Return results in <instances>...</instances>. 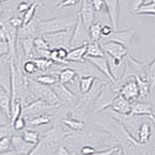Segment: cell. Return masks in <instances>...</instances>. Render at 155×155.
<instances>
[{
  "mask_svg": "<svg viewBox=\"0 0 155 155\" xmlns=\"http://www.w3.org/2000/svg\"><path fill=\"white\" fill-rule=\"evenodd\" d=\"M27 86L36 99H39L45 102L50 106L56 107L60 105L61 101L58 99L52 87L43 85L36 81L34 78H27Z\"/></svg>",
  "mask_w": 155,
  "mask_h": 155,
  "instance_id": "5",
  "label": "cell"
},
{
  "mask_svg": "<svg viewBox=\"0 0 155 155\" xmlns=\"http://www.w3.org/2000/svg\"><path fill=\"white\" fill-rule=\"evenodd\" d=\"M80 2H81V0H64L61 3H60L57 6L56 9H61L67 7H71V6H74Z\"/></svg>",
  "mask_w": 155,
  "mask_h": 155,
  "instance_id": "47",
  "label": "cell"
},
{
  "mask_svg": "<svg viewBox=\"0 0 155 155\" xmlns=\"http://www.w3.org/2000/svg\"><path fill=\"white\" fill-rule=\"evenodd\" d=\"M119 93L121 94L126 99L134 102L139 99V89L135 78L130 77L120 83Z\"/></svg>",
  "mask_w": 155,
  "mask_h": 155,
  "instance_id": "11",
  "label": "cell"
},
{
  "mask_svg": "<svg viewBox=\"0 0 155 155\" xmlns=\"http://www.w3.org/2000/svg\"><path fill=\"white\" fill-rule=\"evenodd\" d=\"M95 9L92 2L89 0H81V5L80 11L78 15L82 20V23L87 29L95 23Z\"/></svg>",
  "mask_w": 155,
  "mask_h": 155,
  "instance_id": "16",
  "label": "cell"
},
{
  "mask_svg": "<svg viewBox=\"0 0 155 155\" xmlns=\"http://www.w3.org/2000/svg\"><path fill=\"white\" fill-rule=\"evenodd\" d=\"M124 60V72L120 83L123 82L129 78L134 77L136 74L146 75L145 68L147 63L137 60L129 54L125 57Z\"/></svg>",
  "mask_w": 155,
  "mask_h": 155,
  "instance_id": "7",
  "label": "cell"
},
{
  "mask_svg": "<svg viewBox=\"0 0 155 155\" xmlns=\"http://www.w3.org/2000/svg\"><path fill=\"white\" fill-rule=\"evenodd\" d=\"M71 153V152L70 150H68L67 147L65 146H64V145L61 144L58 147V150L56 152V154L58 155H68V154H70Z\"/></svg>",
  "mask_w": 155,
  "mask_h": 155,
  "instance_id": "54",
  "label": "cell"
},
{
  "mask_svg": "<svg viewBox=\"0 0 155 155\" xmlns=\"http://www.w3.org/2000/svg\"><path fill=\"white\" fill-rule=\"evenodd\" d=\"M72 30H63L42 35L48 41L51 48H64L70 50Z\"/></svg>",
  "mask_w": 155,
  "mask_h": 155,
  "instance_id": "8",
  "label": "cell"
},
{
  "mask_svg": "<svg viewBox=\"0 0 155 155\" xmlns=\"http://www.w3.org/2000/svg\"><path fill=\"white\" fill-rule=\"evenodd\" d=\"M12 130L13 129H12L9 126L0 125V139L6 136L12 135Z\"/></svg>",
  "mask_w": 155,
  "mask_h": 155,
  "instance_id": "51",
  "label": "cell"
},
{
  "mask_svg": "<svg viewBox=\"0 0 155 155\" xmlns=\"http://www.w3.org/2000/svg\"><path fill=\"white\" fill-rule=\"evenodd\" d=\"M34 79L38 81V82L43 84V85L53 86L54 85L58 82V75H56L53 73L52 74H41V75L37 76Z\"/></svg>",
  "mask_w": 155,
  "mask_h": 155,
  "instance_id": "34",
  "label": "cell"
},
{
  "mask_svg": "<svg viewBox=\"0 0 155 155\" xmlns=\"http://www.w3.org/2000/svg\"><path fill=\"white\" fill-rule=\"evenodd\" d=\"M95 151H96V149L95 148V147L91 146V145L85 144L80 148V153L85 155L94 154Z\"/></svg>",
  "mask_w": 155,
  "mask_h": 155,
  "instance_id": "48",
  "label": "cell"
},
{
  "mask_svg": "<svg viewBox=\"0 0 155 155\" xmlns=\"http://www.w3.org/2000/svg\"><path fill=\"white\" fill-rule=\"evenodd\" d=\"M88 44L79 47L71 48L68 51L66 61L70 62H81L85 61V56L87 54Z\"/></svg>",
  "mask_w": 155,
  "mask_h": 155,
  "instance_id": "24",
  "label": "cell"
},
{
  "mask_svg": "<svg viewBox=\"0 0 155 155\" xmlns=\"http://www.w3.org/2000/svg\"><path fill=\"white\" fill-rule=\"evenodd\" d=\"M69 134V131H66L60 126L54 127L44 134L30 154H56L61 142Z\"/></svg>",
  "mask_w": 155,
  "mask_h": 155,
  "instance_id": "2",
  "label": "cell"
},
{
  "mask_svg": "<svg viewBox=\"0 0 155 155\" xmlns=\"http://www.w3.org/2000/svg\"><path fill=\"white\" fill-rule=\"evenodd\" d=\"M3 12V9H2V6L1 5V2H0V13H2Z\"/></svg>",
  "mask_w": 155,
  "mask_h": 155,
  "instance_id": "59",
  "label": "cell"
},
{
  "mask_svg": "<svg viewBox=\"0 0 155 155\" xmlns=\"http://www.w3.org/2000/svg\"><path fill=\"white\" fill-rule=\"evenodd\" d=\"M51 118L52 117L51 115L41 113V114L28 118V120H27V124L31 127H40V126L47 125L51 122Z\"/></svg>",
  "mask_w": 155,
  "mask_h": 155,
  "instance_id": "30",
  "label": "cell"
},
{
  "mask_svg": "<svg viewBox=\"0 0 155 155\" xmlns=\"http://www.w3.org/2000/svg\"><path fill=\"white\" fill-rule=\"evenodd\" d=\"M145 2H146V0H131L130 10L136 12L143 4H145Z\"/></svg>",
  "mask_w": 155,
  "mask_h": 155,
  "instance_id": "50",
  "label": "cell"
},
{
  "mask_svg": "<svg viewBox=\"0 0 155 155\" xmlns=\"http://www.w3.org/2000/svg\"><path fill=\"white\" fill-rule=\"evenodd\" d=\"M136 34L135 30H113V32L109 36L106 37H102L100 41H116L124 44V46L129 48L130 46V43L133 37Z\"/></svg>",
  "mask_w": 155,
  "mask_h": 155,
  "instance_id": "14",
  "label": "cell"
},
{
  "mask_svg": "<svg viewBox=\"0 0 155 155\" xmlns=\"http://www.w3.org/2000/svg\"><path fill=\"white\" fill-rule=\"evenodd\" d=\"M66 66H69L74 68L78 73V75H92L99 79L108 81L106 78L87 59L81 62H70L67 61Z\"/></svg>",
  "mask_w": 155,
  "mask_h": 155,
  "instance_id": "10",
  "label": "cell"
},
{
  "mask_svg": "<svg viewBox=\"0 0 155 155\" xmlns=\"http://www.w3.org/2000/svg\"><path fill=\"white\" fill-rule=\"evenodd\" d=\"M62 124L67 127L69 130L74 132H81L82 130H85L87 127L85 122L73 118H69V117L63 119Z\"/></svg>",
  "mask_w": 155,
  "mask_h": 155,
  "instance_id": "29",
  "label": "cell"
},
{
  "mask_svg": "<svg viewBox=\"0 0 155 155\" xmlns=\"http://www.w3.org/2000/svg\"><path fill=\"white\" fill-rule=\"evenodd\" d=\"M92 5L95 12H99L102 10V8L105 7V1L104 0H91Z\"/></svg>",
  "mask_w": 155,
  "mask_h": 155,
  "instance_id": "52",
  "label": "cell"
},
{
  "mask_svg": "<svg viewBox=\"0 0 155 155\" xmlns=\"http://www.w3.org/2000/svg\"><path fill=\"white\" fill-rule=\"evenodd\" d=\"M105 8L109 15V21L114 30H118L120 15V0H104Z\"/></svg>",
  "mask_w": 155,
  "mask_h": 155,
  "instance_id": "19",
  "label": "cell"
},
{
  "mask_svg": "<svg viewBox=\"0 0 155 155\" xmlns=\"http://www.w3.org/2000/svg\"><path fill=\"white\" fill-rule=\"evenodd\" d=\"M85 59L89 61L106 78V79L109 81V82H110V84H112V85H116L117 84L116 81L113 78V74H112L109 62H108L106 55L102 57H97V58L87 57V58H85Z\"/></svg>",
  "mask_w": 155,
  "mask_h": 155,
  "instance_id": "13",
  "label": "cell"
},
{
  "mask_svg": "<svg viewBox=\"0 0 155 155\" xmlns=\"http://www.w3.org/2000/svg\"><path fill=\"white\" fill-rule=\"evenodd\" d=\"M148 117H150V118L153 119V120L155 121V113H153V115H150V116H149Z\"/></svg>",
  "mask_w": 155,
  "mask_h": 155,
  "instance_id": "58",
  "label": "cell"
},
{
  "mask_svg": "<svg viewBox=\"0 0 155 155\" xmlns=\"http://www.w3.org/2000/svg\"><path fill=\"white\" fill-rule=\"evenodd\" d=\"M148 119H149V120H150V122H151V123H152V125H153V129H154V130H155V121L153 120V119L150 118V117H148Z\"/></svg>",
  "mask_w": 155,
  "mask_h": 155,
  "instance_id": "57",
  "label": "cell"
},
{
  "mask_svg": "<svg viewBox=\"0 0 155 155\" xmlns=\"http://www.w3.org/2000/svg\"><path fill=\"white\" fill-rule=\"evenodd\" d=\"M5 1H8V0H0V2H5Z\"/></svg>",
  "mask_w": 155,
  "mask_h": 155,
  "instance_id": "61",
  "label": "cell"
},
{
  "mask_svg": "<svg viewBox=\"0 0 155 155\" xmlns=\"http://www.w3.org/2000/svg\"><path fill=\"white\" fill-rule=\"evenodd\" d=\"M8 23L12 26V27H15L16 29H19L22 27L23 25V18H20L19 16H12V17L9 18Z\"/></svg>",
  "mask_w": 155,
  "mask_h": 155,
  "instance_id": "46",
  "label": "cell"
},
{
  "mask_svg": "<svg viewBox=\"0 0 155 155\" xmlns=\"http://www.w3.org/2000/svg\"><path fill=\"white\" fill-rule=\"evenodd\" d=\"M145 72L150 83V92H152L155 88V58L150 64H147Z\"/></svg>",
  "mask_w": 155,
  "mask_h": 155,
  "instance_id": "33",
  "label": "cell"
},
{
  "mask_svg": "<svg viewBox=\"0 0 155 155\" xmlns=\"http://www.w3.org/2000/svg\"><path fill=\"white\" fill-rule=\"evenodd\" d=\"M114 30L113 27H112L111 24H102V29H101V33H102V37H106L109 36L112 34Z\"/></svg>",
  "mask_w": 155,
  "mask_h": 155,
  "instance_id": "49",
  "label": "cell"
},
{
  "mask_svg": "<svg viewBox=\"0 0 155 155\" xmlns=\"http://www.w3.org/2000/svg\"><path fill=\"white\" fill-rule=\"evenodd\" d=\"M30 4H29L28 2H20L17 7L18 12H20V13H24V12L27 10V9L30 7Z\"/></svg>",
  "mask_w": 155,
  "mask_h": 155,
  "instance_id": "55",
  "label": "cell"
},
{
  "mask_svg": "<svg viewBox=\"0 0 155 155\" xmlns=\"http://www.w3.org/2000/svg\"><path fill=\"white\" fill-rule=\"evenodd\" d=\"M0 87L11 93V68L10 64L0 60Z\"/></svg>",
  "mask_w": 155,
  "mask_h": 155,
  "instance_id": "23",
  "label": "cell"
},
{
  "mask_svg": "<svg viewBox=\"0 0 155 155\" xmlns=\"http://www.w3.org/2000/svg\"><path fill=\"white\" fill-rule=\"evenodd\" d=\"M132 102L126 99L121 94L119 93L113 100L110 109L115 113L121 116H128L131 111Z\"/></svg>",
  "mask_w": 155,
  "mask_h": 155,
  "instance_id": "18",
  "label": "cell"
},
{
  "mask_svg": "<svg viewBox=\"0 0 155 155\" xmlns=\"http://www.w3.org/2000/svg\"><path fill=\"white\" fill-rule=\"evenodd\" d=\"M23 71L27 74H36L39 71L37 64L34 61V59L26 61L23 65Z\"/></svg>",
  "mask_w": 155,
  "mask_h": 155,
  "instance_id": "41",
  "label": "cell"
},
{
  "mask_svg": "<svg viewBox=\"0 0 155 155\" xmlns=\"http://www.w3.org/2000/svg\"><path fill=\"white\" fill-rule=\"evenodd\" d=\"M77 19L74 17L53 18L37 21V28L40 35L51 34L63 30H72Z\"/></svg>",
  "mask_w": 155,
  "mask_h": 155,
  "instance_id": "4",
  "label": "cell"
},
{
  "mask_svg": "<svg viewBox=\"0 0 155 155\" xmlns=\"http://www.w3.org/2000/svg\"><path fill=\"white\" fill-rule=\"evenodd\" d=\"M34 48H35L37 51H45V50L51 49L49 44L48 43V41L44 39V37H43L42 35L35 37L34 40Z\"/></svg>",
  "mask_w": 155,
  "mask_h": 155,
  "instance_id": "40",
  "label": "cell"
},
{
  "mask_svg": "<svg viewBox=\"0 0 155 155\" xmlns=\"http://www.w3.org/2000/svg\"><path fill=\"white\" fill-rule=\"evenodd\" d=\"M102 23L100 22H95L93 24L89 27L88 32H89L90 40L91 41H95V42H99L102 39V33H101V29H102Z\"/></svg>",
  "mask_w": 155,
  "mask_h": 155,
  "instance_id": "32",
  "label": "cell"
},
{
  "mask_svg": "<svg viewBox=\"0 0 155 155\" xmlns=\"http://www.w3.org/2000/svg\"><path fill=\"white\" fill-rule=\"evenodd\" d=\"M34 38L33 37H26V38L21 39L22 48H23L25 57L27 58H30L33 54V50L34 48Z\"/></svg>",
  "mask_w": 155,
  "mask_h": 155,
  "instance_id": "35",
  "label": "cell"
},
{
  "mask_svg": "<svg viewBox=\"0 0 155 155\" xmlns=\"http://www.w3.org/2000/svg\"><path fill=\"white\" fill-rule=\"evenodd\" d=\"M64 0H41V2H44L45 5L48 6H54L56 8L60 3H61Z\"/></svg>",
  "mask_w": 155,
  "mask_h": 155,
  "instance_id": "53",
  "label": "cell"
},
{
  "mask_svg": "<svg viewBox=\"0 0 155 155\" xmlns=\"http://www.w3.org/2000/svg\"><path fill=\"white\" fill-rule=\"evenodd\" d=\"M90 41L91 40H90L88 29L85 27L80 16L78 15L77 21L72 30V35H71V48L88 44Z\"/></svg>",
  "mask_w": 155,
  "mask_h": 155,
  "instance_id": "9",
  "label": "cell"
},
{
  "mask_svg": "<svg viewBox=\"0 0 155 155\" xmlns=\"http://www.w3.org/2000/svg\"><path fill=\"white\" fill-rule=\"evenodd\" d=\"M123 153V149L121 147L114 146L111 148H105L102 150H96L94 154L97 155H111V154H121Z\"/></svg>",
  "mask_w": 155,
  "mask_h": 155,
  "instance_id": "43",
  "label": "cell"
},
{
  "mask_svg": "<svg viewBox=\"0 0 155 155\" xmlns=\"http://www.w3.org/2000/svg\"><path fill=\"white\" fill-rule=\"evenodd\" d=\"M136 13L138 15H150L155 16V1L143 4Z\"/></svg>",
  "mask_w": 155,
  "mask_h": 155,
  "instance_id": "39",
  "label": "cell"
},
{
  "mask_svg": "<svg viewBox=\"0 0 155 155\" xmlns=\"http://www.w3.org/2000/svg\"><path fill=\"white\" fill-rule=\"evenodd\" d=\"M58 81L64 85L73 84L78 76V73L72 68L67 66L58 71Z\"/></svg>",
  "mask_w": 155,
  "mask_h": 155,
  "instance_id": "25",
  "label": "cell"
},
{
  "mask_svg": "<svg viewBox=\"0 0 155 155\" xmlns=\"http://www.w3.org/2000/svg\"><path fill=\"white\" fill-rule=\"evenodd\" d=\"M0 109L4 113L8 120H11V95L9 92L0 87Z\"/></svg>",
  "mask_w": 155,
  "mask_h": 155,
  "instance_id": "27",
  "label": "cell"
},
{
  "mask_svg": "<svg viewBox=\"0 0 155 155\" xmlns=\"http://www.w3.org/2000/svg\"><path fill=\"white\" fill-rule=\"evenodd\" d=\"M52 88L54 91L57 96L58 97V99L61 102H65L71 106H76L78 101L77 96L66 86V85H64L58 81L52 86Z\"/></svg>",
  "mask_w": 155,
  "mask_h": 155,
  "instance_id": "15",
  "label": "cell"
},
{
  "mask_svg": "<svg viewBox=\"0 0 155 155\" xmlns=\"http://www.w3.org/2000/svg\"><path fill=\"white\" fill-rule=\"evenodd\" d=\"M153 1H155V0H146V2H145V3H149V2H153Z\"/></svg>",
  "mask_w": 155,
  "mask_h": 155,
  "instance_id": "60",
  "label": "cell"
},
{
  "mask_svg": "<svg viewBox=\"0 0 155 155\" xmlns=\"http://www.w3.org/2000/svg\"><path fill=\"white\" fill-rule=\"evenodd\" d=\"M96 78L92 75L79 76V90L82 95L88 93L93 87Z\"/></svg>",
  "mask_w": 155,
  "mask_h": 155,
  "instance_id": "28",
  "label": "cell"
},
{
  "mask_svg": "<svg viewBox=\"0 0 155 155\" xmlns=\"http://www.w3.org/2000/svg\"><path fill=\"white\" fill-rule=\"evenodd\" d=\"M9 47L7 41L0 38V58L9 54Z\"/></svg>",
  "mask_w": 155,
  "mask_h": 155,
  "instance_id": "45",
  "label": "cell"
},
{
  "mask_svg": "<svg viewBox=\"0 0 155 155\" xmlns=\"http://www.w3.org/2000/svg\"><path fill=\"white\" fill-rule=\"evenodd\" d=\"M153 114V107L149 102H142V101H135L132 102L130 113L128 115L130 116H149Z\"/></svg>",
  "mask_w": 155,
  "mask_h": 155,
  "instance_id": "21",
  "label": "cell"
},
{
  "mask_svg": "<svg viewBox=\"0 0 155 155\" xmlns=\"http://www.w3.org/2000/svg\"><path fill=\"white\" fill-rule=\"evenodd\" d=\"M139 89V99H146L147 97L150 93V83L148 81L147 75H139L136 74L134 76Z\"/></svg>",
  "mask_w": 155,
  "mask_h": 155,
  "instance_id": "26",
  "label": "cell"
},
{
  "mask_svg": "<svg viewBox=\"0 0 155 155\" xmlns=\"http://www.w3.org/2000/svg\"><path fill=\"white\" fill-rule=\"evenodd\" d=\"M27 120H25L24 116H23V115L19 116L18 118H16V120L12 123V129H13V130L15 131L23 130L25 129V127H27Z\"/></svg>",
  "mask_w": 155,
  "mask_h": 155,
  "instance_id": "44",
  "label": "cell"
},
{
  "mask_svg": "<svg viewBox=\"0 0 155 155\" xmlns=\"http://www.w3.org/2000/svg\"><path fill=\"white\" fill-rule=\"evenodd\" d=\"M2 119H6V120H8L7 117L5 116V115L4 114L3 112H2V110H1V109H0V120H2Z\"/></svg>",
  "mask_w": 155,
  "mask_h": 155,
  "instance_id": "56",
  "label": "cell"
},
{
  "mask_svg": "<svg viewBox=\"0 0 155 155\" xmlns=\"http://www.w3.org/2000/svg\"><path fill=\"white\" fill-rule=\"evenodd\" d=\"M11 137L12 135H9L0 139V154H4L5 152L12 148Z\"/></svg>",
  "mask_w": 155,
  "mask_h": 155,
  "instance_id": "42",
  "label": "cell"
},
{
  "mask_svg": "<svg viewBox=\"0 0 155 155\" xmlns=\"http://www.w3.org/2000/svg\"><path fill=\"white\" fill-rule=\"evenodd\" d=\"M48 107H53L47 104L46 102H44L43 100H41L39 99H36L35 100L31 101L28 102L27 105L23 106V115L24 117H33L34 116L41 114L44 109Z\"/></svg>",
  "mask_w": 155,
  "mask_h": 155,
  "instance_id": "17",
  "label": "cell"
},
{
  "mask_svg": "<svg viewBox=\"0 0 155 155\" xmlns=\"http://www.w3.org/2000/svg\"><path fill=\"white\" fill-rule=\"evenodd\" d=\"M153 128L150 120V122L141 123L136 136V138L140 144L147 145L150 143V140L153 136Z\"/></svg>",
  "mask_w": 155,
  "mask_h": 155,
  "instance_id": "20",
  "label": "cell"
},
{
  "mask_svg": "<svg viewBox=\"0 0 155 155\" xmlns=\"http://www.w3.org/2000/svg\"><path fill=\"white\" fill-rule=\"evenodd\" d=\"M111 85L106 82L94 100L92 105V110L94 113H100L108 108H110L113 100L119 94V88H113Z\"/></svg>",
  "mask_w": 155,
  "mask_h": 155,
  "instance_id": "6",
  "label": "cell"
},
{
  "mask_svg": "<svg viewBox=\"0 0 155 155\" xmlns=\"http://www.w3.org/2000/svg\"><path fill=\"white\" fill-rule=\"evenodd\" d=\"M105 54L115 58H122L124 59L128 54V48L124 44L116 41H99Z\"/></svg>",
  "mask_w": 155,
  "mask_h": 155,
  "instance_id": "12",
  "label": "cell"
},
{
  "mask_svg": "<svg viewBox=\"0 0 155 155\" xmlns=\"http://www.w3.org/2000/svg\"><path fill=\"white\" fill-rule=\"evenodd\" d=\"M70 137L77 139V140L83 143V145L88 144L93 147L117 143L116 139L106 130H82L75 135L71 134Z\"/></svg>",
  "mask_w": 155,
  "mask_h": 155,
  "instance_id": "3",
  "label": "cell"
},
{
  "mask_svg": "<svg viewBox=\"0 0 155 155\" xmlns=\"http://www.w3.org/2000/svg\"><path fill=\"white\" fill-rule=\"evenodd\" d=\"M38 7V2H35L34 3L30 4V7L27 9V10L23 13V25H27L31 21L34 20V16H35L36 11Z\"/></svg>",
  "mask_w": 155,
  "mask_h": 155,
  "instance_id": "36",
  "label": "cell"
},
{
  "mask_svg": "<svg viewBox=\"0 0 155 155\" xmlns=\"http://www.w3.org/2000/svg\"><path fill=\"white\" fill-rule=\"evenodd\" d=\"M11 142L12 147L17 154H30L34 147V145L27 143V141L24 140L23 137L19 135H12Z\"/></svg>",
  "mask_w": 155,
  "mask_h": 155,
  "instance_id": "22",
  "label": "cell"
},
{
  "mask_svg": "<svg viewBox=\"0 0 155 155\" xmlns=\"http://www.w3.org/2000/svg\"><path fill=\"white\" fill-rule=\"evenodd\" d=\"M105 130L109 132L116 139L123 149L124 154H148L151 153L150 150H155V143L142 145L130 133L122 122L116 118L109 119L106 124L97 123Z\"/></svg>",
  "mask_w": 155,
  "mask_h": 155,
  "instance_id": "1",
  "label": "cell"
},
{
  "mask_svg": "<svg viewBox=\"0 0 155 155\" xmlns=\"http://www.w3.org/2000/svg\"><path fill=\"white\" fill-rule=\"evenodd\" d=\"M33 59H34V61L37 64L39 71H46L48 69L51 68V67L55 64L53 61L50 60L48 58H43V57L37 58H33Z\"/></svg>",
  "mask_w": 155,
  "mask_h": 155,
  "instance_id": "38",
  "label": "cell"
},
{
  "mask_svg": "<svg viewBox=\"0 0 155 155\" xmlns=\"http://www.w3.org/2000/svg\"><path fill=\"white\" fill-rule=\"evenodd\" d=\"M105 56V52L102 50L99 42L90 41L88 44L87 48V54L85 58L92 57V58H97V57Z\"/></svg>",
  "mask_w": 155,
  "mask_h": 155,
  "instance_id": "31",
  "label": "cell"
},
{
  "mask_svg": "<svg viewBox=\"0 0 155 155\" xmlns=\"http://www.w3.org/2000/svg\"><path fill=\"white\" fill-rule=\"evenodd\" d=\"M21 136L23 137L25 141H27V143L34 145V146L40 140V135H39V133L37 132V131L25 130Z\"/></svg>",
  "mask_w": 155,
  "mask_h": 155,
  "instance_id": "37",
  "label": "cell"
}]
</instances>
